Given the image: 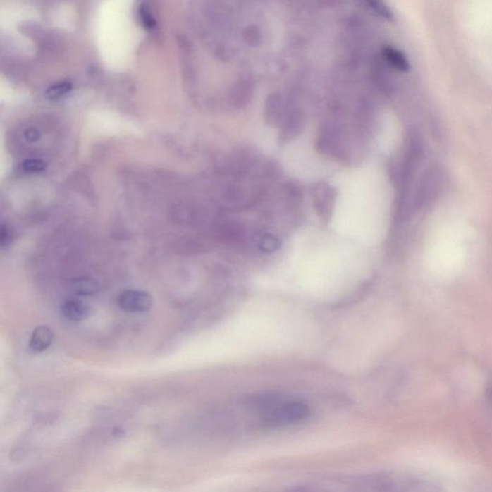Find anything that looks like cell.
<instances>
[{
    "label": "cell",
    "mask_w": 492,
    "mask_h": 492,
    "mask_svg": "<svg viewBox=\"0 0 492 492\" xmlns=\"http://www.w3.org/2000/svg\"><path fill=\"white\" fill-rule=\"evenodd\" d=\"M73 290L76 295L86 296L94 295L99 290V284L89 278L76 280L73 285Z\"/></svg>",
    "instance_id": "10"
},
{
    "label": "cell",
    "mask_w": 492,
    "mask_h": 492,
    "mask_svg": "<svg viewBox=\"0 0 492 492\" xmlns=\"http://www.w3.org/2000/svg\"><path fill=\"white\" fill-rule=\"evenodd\" d=\"M61 314L70 321L79 322L91 316V306L79 299H68L61 305Z\"/></svg>",
    "instance_id": "5"
},
{
    "label": "cell",
    "mask_w": 492,
    "mask_h": 492,
    "mask_svg": "<svg viewBox=\"0 0 492 492\" xmlns=\"http://www.w3.org/2000/svg\"><path fill=\"white\" fill-rule=\"evenodd\" d=\"M68 90H70V87L67 86V85H62V86L53 87L47 94H49L50 99H55L62 97L63 94L68 92Z\"/></svg>",
    "instance_id": "14"
},
{
    "label": "cell",
    "mask_w": 492,
    "mask_h": 492,
    "mask_svg": "<svg viewBox=\"0 0 492 492\" xmlns=\"http://www.w3.org/2000/svg\"><path fill=\"white\" fill-rule=\"evenodd\" d=\"M258 29L250 27L247 29L245 33V41L250 44H258V39H260L259 36Z\"/></svg>",
    "instance_id": "15"
},
{
    "label": "cell",
    "mask_w": 492,
    "mask_h": 492,
    "mask_svg": "<svg viewBox=\"0 0 492 492\" xmlns=\"http://www.w3.org/2000/svg\"><path fill=\"white\" fill-rule=\"evenodd\" d=\"M53 338H54V333H53L51 328L42 325V326L37 327L32 333L28 348L33 353H42L49 348Z\"/></svg>",
    "instance_id": "7"
},
{
    "label": "cell",
    "mask_w": 492,
    "mask_h": 492,
    "mask_svg": "<svg viewBox=\"0 0 492 492\" xmlns=\"http://www.w3.org/2000/svg\"><path fill=\"white\" fill-rule=\"evenodd\" d=\"M280 242L276 237L271 234H264L260 240V248L264 252H273L279 250Z\"/></svg>",
    "instance_id": "13"
},
{
    "label": "cell",
    "mask_w": 492,
    "mask_h": 492,
    "mask_svg": "<svg viewBox=\"0 0 492 492\" xmlns=\"http://www.w3.org/2000/svg\"><path fill=\"white\" fill-rule=\"evenodd\" d=\"M280 126L282 127V130L280 131V141L283 142L290 141L297 136L302 128V116L300 113L293 111L292 113L285 115Z\"/></svg>",
    "instance_id": "8"
},
{
    "label": "cell",
    "mask_w": 492,
    "mask_h": 492,
    "mask_svg": "<svg viewBox=\"0 0 492 492\" xmlns=\"http://www.w3.org/2000/svg\"><path fill=\"white\" fill-rule=\"evenodd\" d=\"M25 137L26 141L29 142H36L41 139V132H39L38 129L32 127V128H28L27 130L25 131Z\"/></svg>",
    "instance_id": "16"
},
{
    "label": "cell",
    "mask_w": 492,
    "mask_h": 492,
    "mask_svg": "<svg viewBox=\"0 0 492 492\" xmlns=\"http://www.w3.org/2000/svg\"><path fill=\"white\" fill-rule=\"evenodd\" d=\"M309 415V409L301 402H290L272 407L266 414L264 415L263 424L266 427H280L295 424L303 422Z\"/></svg>",
    "instance_id": "2"
},
{
    "label": "cell",
    "mask_w": 492,
    "mask_h": 492,
    "mask_svg": "<svg viewBox=\"0 0 492 492\" xmlns=\"http://www.w3.org/2000/svg\"><path fill=\"white\" fill-rule=\"evenodd\" d=\"M99 47L107 63L123 66L133 47V29L125 0H113L102 7L99 23Z\"/></svg>",
    "instance_id": "1"
},
{
    "label": "cell",
    "mask_w": 492,
    "mask_h": 492,
    "mask_svg": "<svg viewBox=\"0 0 492 492\" xmlns=\"http://www.w3.org/2000/svg\"><path fill=\"white\" fill-rule=\"evenodd\" d=\"M313 199L317 214L324 221H327L334 210L335 190L329 185L319 184L313 190Z\"/></svg>",
    "instance_id": "4"
},
{
    "label": "cell",
    "mask_w": 492,
    "mask_h": 492,
    "mask_svg": "<svg viewBox=\"0 0 492 492\" xmlns=\"http://www.w3.org/2000/svg\"><path fill=\"white\" fill-rule=\"evenodd\" d=\"M47 168V164L41 159H28L21 163V171L27 173H39Z\"/></svg>",
    "instance_id": "12"
},
{
    "label": "cell",
    "mask_w": 492,
    "mask_h": 492,
    "mask_svg": "<svg viewBox=\"0 0 492 492\" xmlns=\"http://www.w3.org/2000/svg\"><path fill=\"white\" fill-rule=\"evenodd\" d=\"M118 304L126 313H145L152 309L153 300L149 293L142 290H127L118 296Z\"/></svg>",
    "instance_id": "3"
},
{
    "label": "cell",
    "mask_w": 492,
    "mask_h": 492,
    "mask_svg": "<svg viewBox=\"0 0 492 492\" xmlns=\"http://www.w3.org/2000/svg\"><path fill=\"white\" fill-rule=\"evenodd\" d=\"M284 104L281 95L272 94L264 105V121L271 126H280L285 118Z\"/></svg>",
    "instance_id": "6"
},
{
    "label": "cell",
    "mask_w": 492,
    "mask_h": 492,
    "mask_svg": "<svg viewBox=\"0 0 492 492\" xmlns=\"http://www.w3.org/2000/svg\"><path fill=\"white\" fill-rule=\"evenodd\" d=\"M364 2L379 17L385 18L386 20L393 21V11L383 0H364Z\"/></svg>",
    "instance_id": "11"
},
{
    "label": "cell",
    "mask_w": 492,
    "mask_h": 492,
    "mask_svg": "<svg viewBox=\"0 0 492 492\" xmlns=\"http://www.w3.org/2000/svg\"><path fill=\"white\" fill-rule=\"evenodd\" d=\"M382 52L383 59L387 61L395 70L407 73L411 68L408 58L400 50L394 49L393 47H383Z\"/></svg>",
    "instance_id": "9"
}]
</instances>
